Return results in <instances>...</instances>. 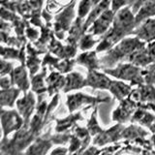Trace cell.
I'll return each instance as SVG.
<instances>
[{"mask_svg":"<svg viewBox=\"0 0 155 155\" xmlns=\"http://www.w3.org/2000/svg\"><path fill=\"white\" fill-rule=\"evenodd\" d=\"M113 18V14L110 11L105 12L101 17L97 19V21L94 23V33L95 34H101L105 32V30L109 27V24Z\"/></svg>","mask_w":155,"mask_h":155,"instance_id":"cell-1","label":"cell"},{"mask_svg":"<svg viewBox=\"0 0 155 155\" xmlns=\"http://www.w3.org/2000/svg\"><path fill=\"white\" fill-rule=\"evenodd\" d=\"M138 34L140 38H143L145 40L155 39V21H147L140 29Z\"/></svg>","mask_w":155,"mask_h":155,"instance_id":"cell-2","label":"cell"},{"mask_svg":"<svg viewBox=\"0 0 155 155\" xmlns=\"http://www.w3.org/2000/svg\"><path fill=\"white\" fill-rule=\"evenodd\" d=\"M154 14H155V2L144 3V6L140 10L139 16L137 18V21H140V19L150 17V15H154Z\"/></svg>","mask_w":155,"mask_h":155,"instance_id":"cell-3","label":"cell"},{"mask_svg":"<svg viewBox=\"0 0 155 155\" xmlns=\"http://www.w3.org/2000/svg\"><path fill=\"white\" fill-rule=\"evenodd\" d=\"M111 87L110 90L114 92V93L117 96V97H123L126 94H128L129 91V87L126 86L123 84H119V82H111Z\"/></svg>","mask_w":155,"mask_h":155,"instance_id":"cell-4","label":"cell"},{"mask_svg":"<svg viewBox=\"0 0 155 155\" xmlns=\"http://www.w3.org/2000/svg\"><path fill=\"white\" fill-rule=\"evenodd\" d=\"M90 6V2H82L81 4V8H80V11L79 13H81V17H84V15L87 13L88 11V8Z\"/></svg>","mask_w":155,"mask_h":155,"instance_id":"cell-5","label":"cell"}]
</instances>
